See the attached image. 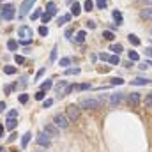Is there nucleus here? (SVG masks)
Listing matches in <instances>:
<instances>
[{
  "instance_id": "nucleus-1",
  "label": "nucleus",
  "mask_w": 152,
  "mask_h": 152,
  "mask_svg": "<svg viewBox=\"0 0 152 152\" xmlns=\"http://www.w3.org/2000/svg\"><path fill=\"white\" fill-rule=\"evenodd\" d=\"M99 108H101V99L85 97L80 101V110H99Z\"/></svg>"
},
{
  "instance_id": "nucleus-2",
  "label": "nucleus",
  "mask_w": 152,
  "mask_h": 152,
  "mask_svg": "<svg viewBox=\"0 0 152 152\" xmlns=\"http://www.w3.org/2000/svg\"><path fill=\"white\" fill-rule=\"evenodd\" d=\"M53 124H55L58 129H67V127H69V118L64 113H57L53 117Z\"/></svg>"
},
{
  "instance_id": "nucleus-3",
  "label": "nucleus",
  "mask_w": 152,
  "mask_h": 152,
  "mask_svg": "<svg viewBox=\"0 0 152 152\" xmlns=\"http://www.w3.org/2000/svg\"><path fill=\"white\" fill-rule=\"evenodd\" d=\"M80 115H81V110H80V106H78V104H69V106H67V112H66V117H67L69 120H73V122H76V120L80 118Z\"/></svg>"
},
{
  "instance_id": "nucleus-4",
  "label": "nucleus",
  "mask_w": 152,
  "mask_h": 152,
  "mask_svg": "<svg viewBox=\"0 0 152 152\" xmlns=\"http://www.w3.org/2000/svg\"><path fill=\"white\" fill-rule=\"evenodd\" d=\"M14 5L12 4H5L4 7H2V11H0V16L4 18V20H7V21H11L12 18H14Z\"/></svg>"
},
{
  "instance_id": "nucleus-5",
  "label": "nucleus",
  "mask_w": 152,
  "mask_h": 152,
  "mask_svg": "<svg viewBox=\"0 0 152 152\" xmlns=\"http://www.w3.org/2000/svg\"><path fill=\"white\" fill-rule=\"evenodd\" d=\"M36 2H37V0H25V2L20 5V18H25V16L30 12V9L34 7Z\"/></svg>"
},
{
  "instance_id": "nucleus-6",
  "label": "nucleus",
  "mask_w": 152,
  "mask_h": 152,
  "mask_svg": "<svg viewBox=\"0 0 152 152\" xmlns=\"http://www.w3.org/2000/svg\"><path fill=\"white\" fill-rule=\"evenodd\" d=\"M32 36H34V30H32L30 27L21 25V27L18 28V37H21V39H32Z\"/></svg>"
},
{
  "instance_id": "nucleus-7",
  "label": "nucleus",
  "mask_w": 152,
  "mask_h": 152,
  "mask_svg": "<svg viewBox=\"0 0 152 152\" xmlns=\"http://www.w3.org/2000/svg\"><path fill=\"white\" fill-rule=\"evenodd\" d=\"M36 142H37V145H41V147H50L51 145V140H50V136L44 131L39 133L37 136H36Z\"/></svg>"
},
{
  "instance_id": "nucleus-8",
  "label": "nucleus",
  "mask_w": 152,
  "mask_h": 152,
  "mask_svg": "<svg viewBox=\"0 0 152 152\" xmlns=\"http://www.w3.org/2000/svg\"><path fill=\"white\" fill-rule=\"evenodd\" d=\"M44 133L51 138V136H58V134H60V129H58L53 122H50V124H46V126H44Z\"/></svg>"
},
{
  "instance_id": "nucleus-9",
  "label": "nucleus",
  "mask_w": 152,
  "mask_h": 152,
  "mask_svg": "<svg viewBox=\"0 0 152 152\" xmlns=\"http://www.w3.org/2000/svg\"><path fill=\"white\" fill-rule=\"evenodd\" d=\"M140 101H142V96H140L138 92H131V94L127 96V103H129V106H138Z\"/></svg>"
},
{
  "instance_id": "nucleus-10",
  "label": "nucleus",
  "mask_w": 152,
  "mask_h": 152,
  "mask_svg": "<svg viewBox=\"0 0 152 152\" xmlns=\"http://www.w3.org/2000/svg\"><path fill=\"white\" fill-rule=\"evenodd\" d=\"M122 99H124V94H122V92L112 94V96H110V106H112V108H115L117 104H120V103H122Z\"/></svg>"
},
{
  "instance_id": "nucleus-11",
  "label": "nucleus",
  "mask_w": 152,
  "mask_h": 152,
  "mask_svg": "<svg viewBox=\"0 0 152 152\" xmlns=\"http://www.w3.org/2000/svg\"><path fill=\"white\" fill-rule=\"evenodd\" d=\"M16 126H18L16 117H7V120H5V127H7L9 131H12V129H16Z\"/></svg>"
},
{
  "instance_id": "nucleus-12",
  "label": "nucleus",
  "mask_w": 152,
  "mask_h": 152,
  "mask_svg": "<svg viewBox=\"0 0 152 152\" xmlns=\"http://www.w3.org/2000/svg\"><path fill=\"white\" fill-rule=\"evenodd\" d=\"M140 16L143 18V20H147V21H151V18H152V9H151V5H147L142 12H140Z\"/></svg>"
},
{
  "instance_id": "nucleus-13",
  "label": "nucleus",
  "mask_w": 152,
  "mask_h": 152,
  "mask_svg": "<svg viewBox=\"0 0 152 152\" xmlns=\"http://www.w3.org/2000/svg\"><path fill=\"white\" fill-rule=\"evenodd\" d=\"M46 12H48L50 16H55V14H57V5H55V2H48V4H46Z\"/></svg>"
},
{
  "instance_id": "nucleus-14",
  "label": "nucleus",
  "mask_w": 152,
  "mask_h": 152,
  "mask_svg": "<svg viewBox=\"0 0 152 152\" xmlns=\"http://www.w3.org/2000/svg\"><path fill=\"white\" fill-rule=\"evenodd\" d=\"M151 83V80L149 78H136V80H131V85H149Z\"/></svg>"
},
{
  "instance_id": "nucleus-15",
  "label": "nucleus",
  "mask_w": 152,
  "mask_h": 152,
  "mask_svg": "<svg viewBox=\"0 0 152 152\" xmlns=\"http://www.w3.org/2000/svg\"><path fill=\"white\" fill-rule=\"evenodd\" d=\"M80 12H81V5H80L78 2H75V4L71 5V14H73V16H80Z\"/></svg>"
},
{
  "instance_id": "nucleus-16",
  "label": "nucleus",
  "mask_w": 152,
  "mask_h": 152,
  "mask_svg": "<svg viewBox=\"0 0 152 152\" xmlns=\"http://www.w3.org/2000/svg\"><path fill=\"white\" fill-rule=\"evenodd\" d=\"M18 46H20V44H18V41H14V39H9V41H7V50L16 51V50H18Z\"/></svg>"
},
{
  "instance_id": "nucleus-17",
  "label": "nucleus",
  "mask_w": 152,
  "mask_h": 152,
  "mask_svg": "<svg viewBox=\"0 0 152 152\" xmlns=\"http://www.w3.org/2000/svg\"><path fill=\"white\" fill-rule=\"evenodd\" d=\"M30 138H32V134H30V133H25V134L21 136V149H25V147L28 145V142H30Z\"/></svg>"
},
{
  "instance_id": "nucleus-18",
  "label": "nucleus",
  "mask_w": 152,
  "mask_h": 152,
  "mask_svg": "<svg viewBox=\"0 0 152 152\" xmlns=\"http://www.w3.org/2000/svg\"><path fill=\"white\" fill-rule=\"evenodd\" d=\"M127 39H129V42H131L133 46H140V44H142V41L138 39V36H134V34H129Z\"/></svg>"
},
{
  "instance_id": "nucleus-19",
  "label": "nucleus",
  "mask_w": 152,
  "mask_h": 152,
  "mask_svg": "<svg viewBox=\"0 0 152 152\" xmlns=\"http://www.w3.org/2000/svg\"><path fill=\"white\" fill-rule=\"evenodd\" d=\"M85 37H87V32L85 30H78V34H76V42H85Z\"/></svg>"
},
{
  "instance_id": "nucleus-20",
  "label": "nucleus",
  "mask_w": 152,
  "mask_h": 152,
  "mask_svg": "<svg viewBox=\"0 0 152 152\" xmlns=\"http://www.w3.org/2000/svg\"><path fill=\"white\" fill-rule=\"evenodd\" d=\"M71 20V14H64V16H58V20H57V25L60 27V25H64V23H67Z\"/></svg>"
},
{
  "instance_id": "nucleus-21",
  "label": "nucleus",
  "mask_w": 152,
  "mask_h": 152,
  "mask_svg": "<svg viewBox=\"0 0 152 152\" xmlns=\"http://www.w3.org/2000/svg\"><path fill=\"white\" fill-rule=\"evenodd\" d=\"M51 87H53V81H51V80H46V81L41 83V90H44V92H48Z\"/></svg>"
},
{
  "instance_id": "nucleus-22",
  "label": "nucleus",
  "mask_w": 152,
  "mask_h": 152,
  "mask_svg": "<svg viewBox=\"0 0 152 152\" xmlns=\"http://www.w3.org/2000/svg\"><path fill=\"white\" fill-rule=\"evenodd\" d=\"M113 20L117 21V25H122V12H120L118 9L113 11Z\"/></svg>"
},
{
  "instance_id": "nucleus-23",
  "label": "nucleus",
  "mask_w": 152,
  "mask_h": 152,
  "mask_svg": "<svg viewBox=\"0 0 152 152\" xmlns=\"http://www.w3.org/2000/svg\"><path fill=\"white\" fill-rule=\"evenodd\" d=\"M108 62H110L112 66H118V64H120V57H118V55H110V57H108Z\"/></svg>"
},
{
  "instance_id": "nucleus-24",
  "label": "nucleus",
  "mask_w": 152,
  "mask_h": 152,
  "mask_svg": "<svg viewBox=\"0 0 152 152\" xmlns=\"http://www.w3.org/2000/svg\"><path fill=\"white\" fill-rule=\"evenodd\" d=\"M83 11H87V12L94 11V2H92V0H85V4H83Z\"/></svg>"
},
{
  "instance_id": "nucleus-25",
  "label": "nucleus",
  "mask_w": 152,
  "mask_h": 152,
  "mask_svg": "<svg viewBox=\"0 0 152 152\" xmlns=\"http://www.w3.org/2000/svg\"><path fill=\"white\" fill-rule=\"evenodd\" d=\"M110 50L113 51L115 55H118V53H122V50H124V48H122V44H118V42H117V44H112V46H110Z\"/></svg>"
},
{
  "instance_id": "nucleus-26",
  "label": "nucleus",
  "mask_w": 152,
  "mask_h": 152,
  "mask_svg": "<svg viewBox=\"0 0 152 152\" xmlns=\"http://www.w3.org/2000/svg\"><path fill=\"white\" fill-rule=\"evenodd\" d=\"M127 55H129V60H131V62H136V60H140V55H138V51H134V50H131Z\"/></svg>"
},
{
  "instance_id": "nucleus-27",
  "label": "nucleus",
  "mask_w": 152,
  "mask_h": 152,
  "mask_svg": "<svg viewBox=\"0 0 152 152\" xmlns=\"http://www.w3.org/2000/svg\"><path fill=\"white\" fill-rule=\"evenodd\" d=\"M4 73H5V75H16V67H14V66H4Z\"/></svg>"
},
{
  "instance_id": "nucleus-28",
  "label": "nucleus",
  "mask_w": 152,
  "mask_h": 152,
  "mask_svg": "<svg viewBox=\"0 0 152 152\" xmlns=\"http://www.w3.org/2000/svg\"><path fill=\"white\" fill-rule=\"evenodd\" d=\"M37 32H39V36H42V37H46V36L50 34V30H48V27H46V25H41Z\"/></svg>"
},
{
  "instance_id": "nucleus-29",
  "label": "nucleus",
  "mask_w": 152,
  "mask_h": 152,
  "mask_svg": "<svg viewBox=\"0 0 152 152\" xmlns=\"http://www.w3.org/2000/svg\"><path fill=\"white\" fill-rule=\"evenodd\" d=\"M103 37L106 39V41H113V39H115V34L112 32V30H104V32H103Z\"/></svg>"
},
{
  "instance_id": "nucleus-30",
  "label": "nucleus",
  "mask_w": 152,
  "mask_h": 152,
  "mask_svg": "<svg viewBox=\"0 0 152 152\" xmlns=\"http://www.w3.org/2000/svg\"><path fill=\"white\" fill-rule=\"evenodd\" d=\"M66 87H67V85H66V81L62 80V81H58V83H57V87H55V88H57V92H58V94H62Z\"/></svg>"
},
{
  "instance_id": "nucleus-31",
  "label": "nucleus",
  "mask_w": 152,
  "mask_h": 152,
  "mask_svg": "<svg viewBox=\"0 0 152 152\" xmlns=\"http://www.w3.org/2000/svg\"><path fill=\"white\" fill-rule=\"evenodd\" d=\"M80 67H71V69H66V75L67 76H73V75H80Z\"/></svg>"
},
{
  "instance_id": "nucleus-32",
  "label": "nucleus",
  "mask_w": 152,
  "mask_h": 152,
  "mask_svg": "<svg viewBox=\"0 0 152 152\" xmlns=\"http://www.w3.org/2000/svg\"><path fill=\"white\" fill-rule=\"evenodd\" d=\"M58 64H60L62 67H67V66L71 64V58H69V57H64V58H60V60H58Z\"/></svg>"
},
{
  "instance_id": "nucleus-33",
  "label": "nucleus",
  "mask_w": 152,
  "mask_h": 152,
  "mask_svg": "<svg viewBox=\"0 0 152 152\" xmlns=\"http://www.w3.org/2000/svg\"><path fill=\"white\" fill-rule=\"evenodd\" d=\"M44 97H46V92H44V90H39V92H36V99H37V101H42Z\"/></svg>"
},
{
  "instance_id": "nucleus-34",
  "label": "nucleus",
  "mask_w": 152,
  "mask_h": 152,
  "mask_svg": "<svg viewBox=\"0 0 152 152\" xmlns=\"http://www.w3.org/2000/svg\"><path fill=\"white\" fill-rule=\"evenodd\" d=\"M78 90H88L90 88V83H81V85H76Z\"/></svg>"
},
{
  "instance_id": "nucleus-35",
  "label": "nucleus",
  "mask_w": 152,
  "mask_h": 152,
  "mask_svg": "<svg viewBox=\"0 0 152 152\" xmlns=\"http://www.w3.org/2000/svg\"><path fill=\"white\" fill-rule=\"evenodd\" d=\"M53 104V99H42V108H50Z\"/></svg>"
},
{
  "instance_id": "nucleus-36",
  "label": "nucleus",
  "mask_w": 152,
  "mask_h": 152,
  "mask_svg": "<svg viewBox=\"0 0 152 152\" xmlns=\"http://www.w3.org/2000/svg\"><path fill=\"white\" fill-rule=\"evenodd\" d=\"M108 5V0H97V9H104Z\"/></svg>"
},
{
  "instance_id": "nucleus-37",
  "label": "nucleus",
  "mask_w": 152,
  "mask_h": 152,
  "mask_svg": "<svg viewBox=\"0 0 152 152\" xmlns=\"http://www.w3.org/2000/svg\"><path fill=\"white\" fill-rule=\"evenodd\" d=\"M124 83V80L122 78H113L112 81H110V85H122Z\"/></svg>"
},
{
  "instance_id": "nucleus-38",
  "label": "nucleus",
  "mask_w": 152,
  "mask_h": 152,
  "mask_svg": "<svg viewBox=\"0 0 152 152\" xmlns=\"http://www.w3.org/2000/svg\"><path fill=\"white\" fill-rule=\"evenodd\" d=\"M41 20H42V23H48V21L51 20V16H50L48 12H44V14H41Z\"/></svg>"
},
{
  "instance_id": "nucleus-39",
  "label": "nucleus",
  "mask_w": 152,
  "mask_h": 152,
  "mask_svg": "<svg viewBox=\"0 0 152 152\" xmlns=\"http://www.w3.org/2000/svg\"><path fill=\"white\" fill-rule=\"evenodd\" d=\"M27 101H28V94H20V103L25 104Z\"/></svg>"
},
{
  "instance_id": "nucleus-40",
  "label": "nucleus",
  "mask_w": 152,
  "mask_h": 152,
  "mask_svg": "<svg viewBox=\"0 0 152 152\" xmlns=\"http://www.w3.org/2000/svg\"><path fill=\"white\" fill-rule=\"evenodd\" d=\"M32 20H37V18H41V9H36L34 12H32V16H30Z\"/></svg>"
},
{
  "instance_id": "nucleus-41",
  "label": "nucleus",
  "mask_w": 152,
  "mask_h": 152,
  "mask_svg": "<svg viewBox=\"0 0 152 152\" xmlns=\"http://www.w3.org/2000/svg\"><path fill=\"white\" fill-rule=\"evenodd\" d=\"M14 60H16V64H25V57H21V55H16Z\"/></svg>"
},
{
  "instance_id": "nucleus-42",
  "label": "nucleus",
  "mask_w": 152,
  "mask_h": 152,
  "mask_svg": "<svg viewBox=\"0 0 152 152\" xmlns=\"http://www.w3.org/2000/svg\"><path fill=\"white\" fill-rule=\"evenodd\" d=\"M18 44H23V46H28V44H32V39H21Z\"/></svg>"
},
{
  "instance_id": "nucleus-43",
  "label": "nucleus",
  "mask_w": 152,
  "mask_h": 152,
  "mask_svg": "<svg viewBox=\"0 0 152 152\" xmlns=\"http://www.w3.org/2000/svg\"><path fill=\"white\" fill-rule=\"evenodd\" d=\"M12 88H14L12 85H5V87H4V92H5V94H11V92H12Z\"/></svg>"
},
{
  "instance_id": "nucleus-44",
  "label": "nucleus",
  "mask_w": 152,
  "mask_h": 152,
  "mask_svg": "<svg viewBox=\"0 0 152 152\" xmlns=\"http://www.w3.org/2000/svg\"><path fill=\"white\" fill-rule=\"evenodd\" d=\"M145 103H147V108H151V104H152V96H151V94L147 96V99H145Z\"/></svg>"
},
{
  "instance_id": "nucleus-45",
  "label": "nucleus",
  "mask_w": 152,
  "mask_h": 152,
  "mask_svg": "<svg viewBox=\"0 0 152 152\" xmlns=\"http://www.w3.org/2000/svg\"><path fill=\"white\" fill-rule=\"evenodd\" d=\"M108 57H110L108 53H99V58H101V60H106V62H108Z\"/></svg>"
},
{
  "instance_id": "nucleus-46",
  "label": "nucleus",
  "mask_w": 152,
  "mask_h": 152,
  "mask_svg": "<svg viewBox=\"0 0 152 152\" xmlns=\"http://www.w3.org/2000/svg\"><path fill=\"white\" fill-rule=\"evenodd\" d=\"M87 27H88V28H96V21H92V20L87 21Z\"/></svg>"
},
{
  "instance_id": "nucleus-47",
  "label": "nucleus",
  "mask_w": 152,
  "mask_h": 152,
  "mask_svg": "<svg viewBox=\"0 0 152 152\" xmlns=\"http://www.w3.org/2000/svg\"><path fill=\"white\" fill-rule=\"evenodd\" d=\"M97 71H99V73H108L110 67H108V66H106V67H97Z\"/></svg>"
},
{
  "instance_id": "nucleus-48",
  "label": "nucleus",
  "mask_w": 152,
  "mask_h": 152,
  "mask_svg": "<svg viewBox=\"0 0 152 152\" xmlns=\"http://www.w3.org/2000/svg\"><path fill=\"white\" fill-rule=\"evenodd\" d=\"M7 117H18V110H11V112L7 113Z\"/></svg>"
},
{
  "instance_id": "nucleus-49",
  "label": "nucleus",
  "mask_w": 152,
  "mask_h": 152,
  "mask_svg": "<svg viewBox=\"0 0 152 152\" xmlns=\"http://www.w3.org/2000/svg\"><path fill=\"white\" fill-rule=\"evenodd\" d=\"M51 60H55L57 58V48H53V51H51V57H50Z\"/></svg>"
},
{
  "instance_id": "nucleus-50",
  "label": "nucleus",
  "mask_w": 152,
  "mask_h": 152,
  "mask_svg": "<svg viewBox=\"0 0 152 152\" xmlns=\"http://www.w3.org/2000/svg\"><path fill=\"white\" fill-rule=\"evenodd\" d=\"M71 36H73V28H67V30H66V37L71 39Z\"/></svg>"
},
{
  "instance_id": "nucleus-51",
  "label": "nucleus",
  "mask_w": 152,
  "mask_h": 152,
  "mask_svg": "<svg viewBox=\"0 0 152 152\" xmlns=\"http://www.w3.org/2000/svg\"><path fill=\"white\" fill-rule=\"evenodd\" d=\"M5 108H7V106H5V103H2V101H0V113H4V110H5Z\"/></svg>"
},
{
  "instance_id": "nucleus-52",
  "label": "nucleus",
  "mask_w": 152,
  "mask_h": 152,
  "mask_svg": "<svg viewBox=\"0 0 152 152\" xmlns=\"http://www.w3.org/2000/svg\"><path fill=\"white\" fill-rule=\"evenodd\" d=\"M14 140H16V134H14V133H12V134H11V136H9V142H14Z\"/></svg>"
},
{
  "instance_id": "nucleus-53",
  "label": "nucleus",
  "mask_w": 152,
  "mask_h": 152,
  "mask_svg": "<svg viewBox=\"0 0 152 152\" xmlns=\"http://www.w3.org/2000/svg\"><path fill=\"white\" fill-rule=\"evenodd\" d=\"M2 134H4V126L0 124V138H2Z\"/></svg>"
},
{
  "instance_id": "nucleus-54",
  "label": "nucleus",
  "mask_w": 152,
  "mask_h": 152,
  "mask_svg": "<svg viewBox=\"0 0 152 152\" xmlns=\"http://www.w3.org/2000/svg\"><path fill=\"white\" fill-rule=\"evenodd\" d=\"M142 4H147V5H151V0H140Z\"/></svg>"
},
{
  "instance_id": "nucleus-55",
  "label": "nucleus",
  "mask_w": 152,
  "mask_h": 152,
  "mask_svg": "<svg viewBox=\"0 0 152 152\" xmlns=\"http://www.w3.org/2000/svg\"><path fill=\"white\" fill-rule=\"evenodd\" d=\"M0 2H2V0H0Z\"/></svg>"
}]
</instances>
